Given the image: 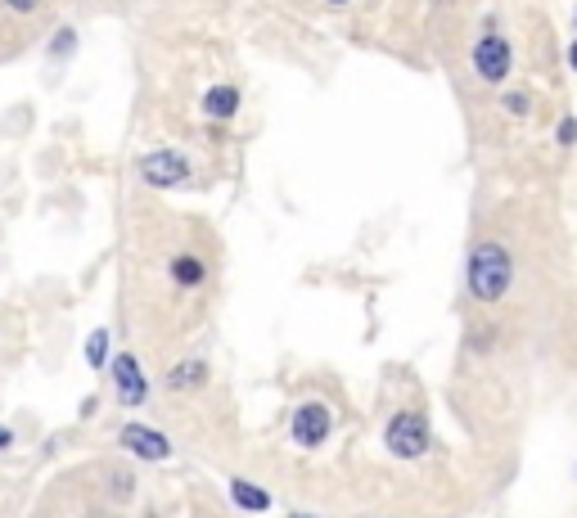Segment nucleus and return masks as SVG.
Wrapping results in <instances>:
<instances>
[{"label":"nucleus","instance_id":"nucleus-7","mask_svg":"<svg viewBox=\"0 0 577 518\" xmlns=\"http://www.w3.org/2000/svg\"><path fill=\"white\" fill-rule=\"evenodd\" d=\"M329 429H334V415H329L321 402L302 406V410L293 415V442H298V446H321V442L329 438Z\"/></svg>","mask_w":577,"mask_h":518},{"label":"nucleus","instance_id":"nucleus-18","mask_svg":"<svg viewBox=\"0 0 577 518\" xmlns=\"http://www.w3.org/2000/svg\"><path fill=\"white\" fill-rule=\"evenodd\" d=\"M334 5H343V0H334Z\"/></svg>","mask_w":577,"mask_h":518},{"label":"nucleus","instance_id":"nucleus-16","mask_svg":"<svg viewBox=\"0 0 577 518\" xmlns=\"http://www.w3.org/2000/svg\"><path fill=\"white\" fill-rule=\"evenodd\" d=\"M568 64H573V73H577V41H573V50H568Z\"/></svg>","mask_w":577,"mask_h":518},{"label":"nucleus","instance_id":"nucleus-1","mask_svg":"<svg viewBox=\"0 0 577 518\" xmlns=\"http://www.w3.org/2000/svg\"><path fill=\"white\" fill-rule=\"evenodd\" d=\"M465 280H469V293L478 302H497V298H505V289L514 280V262H510V253L501 249L497 239H482L478 249L469 253Z\"/></svg>","mask_w":577,"mask_h":518},{"label":"nucleus","instance_id":"nucleus-6","mask_svg":"<svg viewBox=\"0 0 577 518\" xmlns=\"http://www.w3.org/2000/svg\"><path fill=\"white\" fill-rule=\"evenodd\" d=\"M113 388H117V397H123L127 406H140V402L149 397V383H145L140 361H136L131 352H123V356L113 361Z\"/></svg>","mask_w":577,"mask_h":518},{"label":"nucleus","instance_id":"nucleus-8","mask_svg":"<svg viewBox=\"0 0 577 518\" xmlns=\"http://www.w3.org/2000/svg\"><path fill=\"white\" fill-rule=\"evenodd\" d=\"M235 109H239V90L235 86H212L203 96V113L208 117H235Z\"/></svg>","mask_w":577,"mask_h":518},{"label":"nucleus","instance_id":"nucleus-15","mask_svg":"<svg viewBox=\"0 0 577 518\" xmlns=\"http://www.w3.org/2000/svg\"><path fill=\"white\" fill-rule=\"evenodd\" d=\"M5 5H10L14 14H33V10L41 5V0H5Z\"/></svg>","mask_w":577,"mask_h":518},{"label":"nucleus","instance_id":"nucleus-19","mask_svg":"<svg viewBox=\"0 0 577 518\" xmlns=\"http://www.w3.org/2000/svg\"><path fill=\"white\" fill-rule=\"evenodd\" d=\"M298 518H302V514H298Z\"/></svg>","mask_w":577,"mask_h":518},{"label":"nucleus","instance_id":"nucleus-11","mask_svg":"<svg viewBox=\"0 0 577 518\" xmlns=\"http://www.w3.org/2000/svg\"><path fill=\"white\" fill-rule=\"evenodd\" d=\"M172 280H176L180 289L203 285V262H199V257H176V262H172Z\"/></svg>","mask_w":577,"mask_h":518},{"label":"nucleus","instance_id":"nucleus-12","mask_svg":"<svg viewBox=\"0 0 577 518\" xmlns=\"http://www.w3.org/2000/svg\"><path fill=\"white\" fill-rule=\"evenodd\" d=\"M104 343H109V333L96 329V339L86 343V361H90V365H104Z\"/></svg>","mask_w":577,"mask_h":518},{"label":"nucleus","instance_id":"nucleus-14","mask_svg":"<svg viewBox=\"0 0 577 518\" xmlns=\"http://www.w3.org/2000/svg\"><path fill=\"white\" fill-rule=\"evenodd\" d=\"M577 140V117H564L560 122V144H573Z\"/></svg>","mask_w":577,"mask_h":518},{"label":"nucleus","instance_id":"nucleus-4","mask_svg":"<svg viewBox=\"0 0 577 518\" xmlns=\"http://www.w3.org/2000/svg\"><path fill=\"white\" fill-rule=\"evenodd\" d=\"M140 176L149 180V186H159V190H167V186H180V180L190 176V163L180 159V154H172V149H159V154H149V159H140Z\"/></svg>","mask_w":577,"mask_h":518},{"label":"nucleus","instance_id":"nucleus-3","mask_svg":"<svg viewBox=\"0 0 577 518\" xmlns=\"http://www.w3.org/2000/svg\"><path fill=\"white\" fill-rule=\"evenodd\" d=\"M510 68H514V50H510L505 37L492 33V37H482V41L474 46V73H478L482 81H505Z\"/></svg>","mask_w":577,"mask_h":518},{"label":"nucleus","instance_id":"nucleus-10","mask_svg":"<svg viewBox=\"0 0 577 518\" xmlns=\"http://www.w3.org/2000/svg\"><path fill=\"white\" fill-rule=\"evenodd\" d=\"M208 379V370L199 361H180V365H172V375H167V388L172 392H190V388H199Z\"/></svg>","mask_w":577,"mask_h":518},{"label":"nucleus","instance_id":"nucleus-9","mask_svg":"<svg viewBox=\"0 0 577 518\" xmlns=\"http://www.w3.org/2000/svg\"><path fill=\"white\" fill-rule=\"evenodd\" d=\"M230 496H235L239 509H249V514H266V509H271V496L262 492V487L244 482V478H235V482H230Z\"/></svg>","mask_w":577,"mask_h":518},{"label":"nucleus","instance_id":"nucleus-2","mask_svg":"<svg viewBox=\"0 0 577 518\" xmlns=\"http://www.w3.org/2000/svg\"><path fill=\"white\" fill-rule=\"evenodd\" d=\"M388 451L402 455V460H419V455L429 451V419L415 415V410L392 415V424H388Z\"/></svg>","mask_w":577,"mask_h":518},{"label":"nucleus","instance_id":"nucleus-5","mask_svg":"<svg viewBox=\"0 0 577 518\" xmlns=\"http://www.w3.org/2000/svg\"><path fill=\"white\" fill-rule=\"evenodd\" d=\"M117 442H123L136 460H149V465H159V460L172 455V442L163 433H154V429H145V424H127V429L117 433Z\"/></svg>","mask_w":577,"mask_h":518},{"label":"nucleus","instance_id":"nucleus-17","mask_svg":"<svg viewBox=\"0 0 577 518\" xmlns=\"http://www.w3.org/2000/svg\"><path fill=\"white\" fill-rule=\"evenodd\" d=\"M0 446H10V433L5 429H0Z\"/></svg>","mask_w":577,"mask_h":518},{"label":"nucleus","instance_id":"nucleus-13","mask_svg":"<svg viewBox=\"0 0 577 518\" xmlns=\"http://www.w3.org/2000/svg\"><path fill=\"white\" fill-rule=\"evenodd\" d=\"M505 109H510L514 117L528 113V96H524V90H510V96H505Z\"/></svg>","mask_w":577,"mask_h":518}]
</instances>
